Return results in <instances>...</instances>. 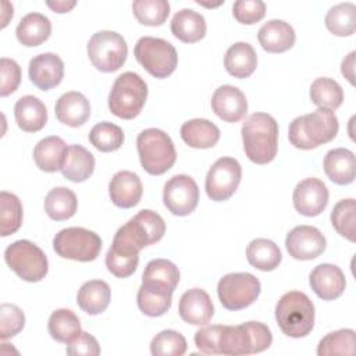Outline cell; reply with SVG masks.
<instances>
[{"label":"cell","instance_id":"6da1fadb","mask_svg":"<svg viewBox=\"0 0 356 356\" xmlns=\"http://www.w3.org/2000/svg\"><path fill=\"white\" fill-rule=\"evenodd\" d=\"M165 234V222L163 217L153 210H140L129 221L121 225L108 250L113 253L135 257L149 245L159 242Z\"/></svg>","mask_w":356,"mask_h":356},{"label":"cell","instance_id":"7a4b0ae2","mask_svg":"<svg viewBox=\"0 0 356 356\" xmlns=\"http://www.w3.org/2000/svg\"><path fill=\"white\" fill-rule=\"evenodd\" d=\"M243 150L254 164L273 161L278 150V124L267 113H253L242 124Z\"/></svg>","mask_w":356,"mask_h":356},{"label":"cell","instance_id":"3957f363","mask_svg":"<svg viewBox=\"0 0 356 356\" xmlns=\"http://www.w3.org/2000/svg\"><path fill=\"white\" fill-rule=\"evenodd\" d=\"M338 117L330 108L318 107L316 111L299 115L289 124V142L300 150L316 149L331 142L338 134Z\"/></svg>","mask_w":356,"mask_h":356},{"label":"cell","instance_id":"277c9868","mask_svg":"<svg viewBox=\"0 0 356 356\" xmlns=\"http://www.w3.org/2000/svg\"><path fill=\"white\" fill-rule=\"evenodd\" d=\"M273 335L260 321H248L239 325H222L218 341V355L239 356L259 353L270 348Z\"/></svg>","mask_w":356,"mask_h":356},{"label":"cell","instance_id":"5b68a950","mask_svg":"<svg viewBox=\"0 0 356 356\" xmlns=\"http://www.w3.org/2000/svg\"><path fill=\"white\" fill-rule=\"evenodd\" d=\"M275 320L286 337L303 338L314 327V305L306 293L289 291L275 306Z\"/></svg>","mask_w":356,"mask_h":356},{"label":"cell","instance_id":"8992f818","mask_svg":"<svg viewBox=\"0 0 356 356\" xmlns=\"http://www.w3.org/2000/svg\"><path fill=\"white\" fill-rule=\"evenodd\" d=\"M136 149L143 170L150 175L167 172L177 160L171 138L159 128L143 129L136 138Z\"/></svg>","mask_w":356,"mask_h":356},{"label":"cell","instance_id":"52a82bcc","mask_svg":"<svg viewBox=\"0 0 356 356\" xmlns=\"http://www.w3.org/2000/svg\"><path fill=\"white\" fill-rule=\"evenodd\" d=\"M147 99V85L136 72H122L115 78L108 93L110 111L122 118L132 120L143 108Z\"/></svg>","mask_w":356,"mask_h":356},{"label":"cell","instance_id":"ba28073f","mask_svg":"<svg viewBox=\"0 0 356 356\" xmlns=\"http://www.w3.org/2000/svg\"><path fill=\"white\" fill-rule=\"evenodd\" d=\"M4 260L19 278L28 282L42 281L49 271L44 252L28 239H19L8 245L4 250Z\"/></svg>","mask_w":356,"mask_h":356},{"label":"cell","instance_id":"9c48e42d","mask_svg":"<svg viewBox=\"0 0 356 356\" xmlns=\"http://www.w3.org/2000/svg\"><path fill=\"white\" fill-rule=\"evenodd\" d=\"M134 54L136 61L150 75L160 79L170 76L178 64L175 47L161 38H140L134 47Z\"/></svg>","mask_w":356,"mask_h":356},{"label":"cell","instance_id":"30bf717a","mask_svg":"<svg viewBox=\"0 0 356 356\" xmlns=\"http://www.w3.org/2000/svg\"><path fill=\"white\" fill-rule=\"evenodd\" d=\"M54 252L76 261H93L102 250L100 236L82 227H70L58 231L53 239Z\"/></svg>","mask_w":356,"mask_h":356},{"label":"cell","instance_id":"8fae6325","mask_svg":"<svg viewBox=\"0 0 356 356\" xmlns=\"http://www.w3.org/2000/svg\"><path fill=\"white\" fill-rule=\"evenodd\" d=\"M86 50L93 67L102 72L120 70L128 56L125 39L114 31H99L93 33Z\"/></svg>","mask_w":356,"mask_h":356},{"label":"cell","instance_id":"7c38bea8","mask_svg":"<svg viewBox=\"0 0 356 356\" xmlns=\"http://www.w3.org/2000/svg\"><path fill=\"white\" fill-rule=\"evenodd\" d=\"M260 281L250 273H229L220 278L217 293L221 305L227 310H242L259 298Z\"/></svg>","mask_w":356,"mask_h":356},{"label":"cell","instance_id":"4fadbf2b","mask_svg":"<svg viewBox=\"0 0 356 356\" xmlns=\"http://www.w3.org/2000/svg\"><path fill=\"white\" fill-rule=\"evenodd\" d=\"M242 178V168L238 160L232 157H220L210 167L206 175V193L214 202L228 200Z\"/></svg>","mask_w":356,"mask_h":356},{"label":"cell","instance_id":"5bb4252c","mask_svg":"<svg viewBox=\"0 0 356 356\" xmlns=\"http://www.w3.org/2000/svg\"><path fill=\"white\" fill-rule=\"evenodd\" d=\"M163 203L174 216H188L197 207L199 186L196 181L185 174L171 177L163 189Z\"/></svg>","mask_w":356,"mask_h":356},{"label":"cell","instance_id":"9a60e30c","mask_svg":"<svg viewBox=\"0 0 356 356\" xmlns=\"http://www.w3.org/2000/svg\"><path fill=\"white\" fill-rule=\"evenodd\" d=\"M325 236L312 225H298L285 238V248L296 260H313L325 250Z\"/></svg>","mask_w":356,"mask_h":356},{"label":"cell","instance_id":"2e32d148","mask_svg":"<svg viewBox=\"0 0 356 356\" xmlns=\"http://www.w3.org/2000/svg\"><path fill=\"white\" fill-rule=\"evenodd\" d=\"M292 200L298 213L306 217H316L328 204V189L321 179L310 177L295 186Z\"/></svg>","mask_w":356,"mask_h":356},{"label":"cell","instance_id":"e0dca14e","mask_svg":"<svg viewBox=\"0 0 356 356\" xmlns=\"http://www.w3.org/2000/svg\"><path fill=\"white\" fill-rule=\"evenodd\" d=\"M28 74L38 89L50 90L63 81L64 63L56 53H42L29 61Z\"/></svg>","mask_w":356,"mask_h":356},{"label":"cell","instance_id":"ac0fdd59","mask_svg":"<svg viewBox=\"0 0 356 356\" xmlns=\"http://www.w3.org/2000/svg\"><path fill=\"white\" fill-rule=\"evenodd\" d=\"M211 108L222 121L238 122L248 113V100L245 93L236 86L222 85L211 96Z\"/></svg>","mask_w":356,"mask_h":356},{"label":"cell","instance_id":"d6986e66","mask_svg":"<svg viewBox=\"0 0 356 356\" xmlns=\"http://www.w3.org/2000/svg\"><path fill=\"white\" fill-rule=\"evenodd\" d=\"M309 284L320 299L334 300L343 293L346 280L338 266L323 263L312 270L309 275Z\"/></svg>","mask_w":356,"mask_h":356},{"label":"cell","instance_id":"ffe728a7","mask_svg":"<svg viewBox=\"0 0 356 356\" xmlns=\"http://www.w3.org/2000/svg\"><path fill=\"white\" fill-rule=\"evenodd\" d=\"M178 313L188 324L206 325L214 314V306L206 291L192 288L182 293L178 305Z\"/></svg>","mask_w":356,"mask_h":356},{"label":"cell","instance_id":"44dd1931","mask_svg":"<svg viewBox=\"0 0 356 356\" xmlns=\"http://www.w3.org/2000/svg\"><path fill=\"white\" fill-rule=\"evenodd\" d=\"M143 186L140 178L132 171H118L108 184V195L111 202L121 209L136 206L142 197Z\"/></svg>","mask_w":356,"mask_h":356},{"label":"cell","instance_id":"7402d4cb","mask_svg":"<svg viewBox=\"0 0 356 356\" xmlns=\"http://www.w3.org/2000/svg\"><path fill=\"white\" fill-rule=\"evenodd\" d=\"M56 117L64 125L78 128L90 117L89 100L81 92H65L58 97L54 106Z\"/></svg>","mask_w":356,"mask_h":356},{"label":"cell","instance_id":"603a6c76","mask_svg":"<svg viewBox=\"0 0 356 356\" xmlns=\"http://www.w3.org/2000/svg\"><path fill=\"white\" fill-rule=\"evenodd\" d=\"M257 39L266 51L284 53L295 44L296 35L293 28L286 21L270 19L260 26Z\"/></svg>","mask_w":356,"mask_h":356},{"label":"cell","instance_id":"cb8c5ba5","mask_svg":"<svg viewBox=\"0 0 356 356\" xmlns=\"http://www.w3.org/2000/svg\"><path fill=\"white\" fill-rule=\"evenodd\" d=\"M136 302L139 310L149 317H159L168 312L172 303V291L156 282H142Z\"/></svg>","mask_w":356,"mask_h":356},{"label":"cell","instance_id":"d4e9b609","mask_svg":"<svg viewBox=\"0 0 356 356\" xmlns=\"http://www.w3.org/2000/svg\"><path fill=\"white\" fill-rule=\"evenodd\" d=\"M17 125L25 132H38L47 122V110L36 96L26 95L17 100L14 106Z\"/></svg>","mask_w":356,"mask_h":356},{"label":"cell","instance_id":"484cf974","mask_svg":"<svg viewBox=\"0 0 356 356\" xmlns=\"http://www.w3.org/2000/svg\"><path fill=\"white\" fill-rule=\"evenodd\" d=\"M323 167L327 177L337 185H348L355 181V154L349 149L337 147L330 150L324 156Z\"/></svg>","mask_w":356,"mask_h":356},{"label":"cell","instance_id":"4316f807","mask_svg":"<svg viewBox=\"0 0 356 356\" xmlns=\"http://www.w3.org/2000/svg\"><path fill=\"white\" fill-rule=\"evenodd\" d=\"M68 152L67 143L60 136H47L39 140L33 149L36 167L44 172L61 171Z\"/></svg>","mask_w":356,"mask_h":356},{"label":"cell","instance_id":"83f0119b","mask_svg":"<svg viewBox=\"0 0 356 356\" xmlns=\"http://www.w3.org/2000/svg\"><path fill=\"white\" fill-rule=\"evenodd\" d=\"M172 35L184 43H195L206 35V21L202 14L192 8L177 11L171 19Z\"/></svg>","mask_w":356,"mask_h":356},{"label":"cell","instance_id":"f1b7e54d","mask_svg":"<svg viewBox=\"0 0 356 356\" xmlns=\"http://www.w3.org/2000/svg\"><path fill=\"white\" fill-rule=\"evenodd\" d=\"M224 67L234 78H248L257 67V54L252 44L236 42L228 47L224 56Z\"/></svg>","mask_w":356,"mask_h":356},{"label":"cell","instance_id":"f546056e","mask_svg":"<svg viewBox=\"0 0 356 356\" xmlns=\"http://www.w3.org/2000/svg\"><path fill=\"white\" fill-rule=\"evenodd\" d=\"M182 140L195 149H209L217 145L220 139L218 127L206 118H193L181 127Z\"/></svg>","mask_w":356,"mask_h":356},{"label":"cell","instance_id":"4dcf8cb0","mask_svg":"<svg viewBox=\"0 0 356 356\" xmlns=\"http://www.w3.org/2000/svg\"><path fill=\"white\" fill-rule=\"evenodd\" d=\"M51 33L50 19L40 13H29L21 18L17 25L15 35L21 44L35 47L49 39Z\"/></svg>","mask_w":356,"mask_h":356},{"label":"cell","instance_id":"1f68e13d","mask_svg":"<svg viewBox=\"0 0 356 356\" xmlns=\"http://www.w3.org/2000/svg\"><path fill=\"white\" fill-rule=\"evenodd\" d=\"M111 289L106 281L90 280L86 281L78 291L76 303L85 313L96 316L103 313L110 303Z\"/></svg>","mask_w":356,"mask_h":356},{"label":"cell","instance_id":"d6a6232c","mask_svg":"<svg viewBox=\"0 0 356 356\" xmlns=\"http://www.w3.org/2000/svg\"><path fill=\"white\" fill-rule=\"evenodd\" d=\"M95 170V157L93 154L81 145L68 146V152L61 167L64 178L72 182L86 181Z\"/></svg>","mask_w":356,"mask_h":356},{"label":"cell","instance_id":"836d02e7","mask_svg":"<svg viewBox=\"0 0 356 356\" xmlns=\"http://www.w3.org/2000/svg\"><path fill=\"white\" fill-rule=\"evenodd\" d=\"M246 259L249 264L257 270L273 271L280 266L282 254L275 242L266 238H257L248 245Z\"/></svg>","mask_w":356,"mask_h":356},{"label":"cell","instance_id":"e575fe53","mask_svg":"<svg viewBox=\"0 0 356 356\" xmlns=\"http://www.w3.org/2000/svg\"><path fill=\"white\" fill-rule=\"evenodd\" d=\"M76 209L78 200L70 188H53L44 197V211L54 221H64L71 218Z\"/></svg>","mask_w":356,"mask_h":356},{"label":"cell","instance_id":"d590c367","mask_svg":"<svg viewBox=\"0 0 356 356\" xmlns=\"http://www.w3.org/2000/svg\"><path fill=\"white\" fill-rule=\"evenodd\" d=\"M47 330L54 341L63 343H68L82 332L78 316L70 309L54 310L49 317Z\"/></svg>","mask_w":356,"mask_h":356},{"label":"cell","instance_id":"8d00e7d4","mask_svg":"<svg viewBox=\"0 0 356 356\" xmlns=\"http://www.w3.org/2000/svg\"><path fill=\"white\" fill-rule=\"evenodd\" d=\"M327 29L335 36H350L356 31V6L339 3L332 6L324 18Z\"/></svg>","mask_w":356,"mask_h":356},{"label":"cell","instance_id":"74e56055","mask_svg":"<svg viewBox=\"0 0 356 356\" xmlns=\"http://www.w3.org/2000/svg\"><path fill=\"white\" fill-rule=\"evenodd\" d=\"M309 93L312 103L323 108L335 110L343 102V90L341 85L327 76L316 78L310 86Z\"/></svg>","mask_w":356,"mask_h":356},{"label":"cell","instance_id":"f35d334b","mask_svg":"<svg viewBox=\"0 0 356 356\" xmlns=\"http://www.w3.org/2000/svg\"><path fill=\"white\" fill-rule=\"evenodd\" d=\"M0 235L15 234L22 224V203L7 191L0 192Z\"/></svg>","mask_w":356,"mask_h":356},{"label":"cell","instance_id":"ab89813d","mask_svg":"<svg viewBox=\"0 0 356 356\" xmlns=\"http://www.w3.org/2000/svg\"><path fill=\"white\" fill-rule=\"evenodd\" d=\"M356 352V335L353 330L342 328L327 334L317 346L318 356L332 355H355Z\"/></svg>","mask_w":356,"mask_h":356},{"label":"cell","instance_id":"60d3db41","mask_svg":"<svg viewBox=\"0 0 356 356\" xmlns=\"http://www.w3.org/2000/svg\"><path fill=\"white\" fill-rule=\"evenodd\" d=\"M334 229L350 242L356 241V202L355 199L339 200L331 211Z\"/></svg>","mask_w":356,"mask_h":356},{"label":"cell","instance_id":"b9f144b4","mask_svg":"<svg viewBox=\"0 0 356 356\" xmlns=\"http://www.w3.org/2000/svg\"><path fill=\"white\" fill-rule=\"evenodd\" d=\"M156 282L167 286L170 291H175L179 282L178 267L167 259L150 260L142 274V282Z\"/></svg>","mask_w":356,"mask_h":356},{"label":"cell","instance_id":"7bdbcfd3","mask_svg":"<svg viewBox=\"0 0 356 356\" xmlns=\"http://www.w3.org/2000/svg\"><path fill=\"white\" fill-rule=\"evenodd\" d=\"M89 142L100 152H115L124 143V132L118 125L103 121L90 129Z\"/></svg>","mask_w":356,"mask_h":356},{"label":"cell","instance_id":"ee69618b","mask_svg":"<svg viewBox=\"0 0 356 356\" xmlns=\"http://www.w3.org/2000/svg\"><path fill=\"white\" fill-rule=\"evenodd\" d=\"M132 11L142 25L160 26L170 14V3L167 0H135Z\"/></svg>","mask_w":356,"mask_h":356},{"label":"cell","instance_id":"f6af8a7d","mask_svg":"<svg viewBox=\"0 0 356 356\" xmlns=\"http://www.w3.org/2000/svg\"><path fill=\"white\" fill-rule=\"evenodd\" d=\"M186 348L185 337L174 330H163L150 342L153 356H182Z\"/></svg>","mask_w":356,"mask_h":356},{"label":"cell","instance_id":"bcb514c9","mask_svg":"<svg viewBox=\"0 0 356 356\" xmlns=\"http://www.w3.org/2000/svg\"><path fill=\"white\" fill-rule=\"evenodd\" d=\"M24 325L25 314L18 306L13 303H3L0 306V338L3 341L21 332Z\"/></svg>","mask_w":356,"mask_h":356},{"label":"cell","instance_id":"7dc6e473","mask_svg":"<svg viewBox=\"0 0 356 356\" xmlns=\"http://www.w3.org/2000/svg\"><path fill=\"white\" fill-rule=\"evenodd\" d=\"M235 19L245 25L259 22L266 15V4L261 0H236L232 6Z\"/></svg>","mask_w":356,"mask_h":356},{"label":"cell","instance_id":"c3c4849f","mask_svg":"<svg viewBox=\"0 0 356 356\" xmlns=\"http://www.w3.org/2000/svg\"><path fill=\"white\" fill-rule=\"evenodd\" d=\"M1 65V85H0V96H8L17 90L21 82V68L17 61L3 57L0 60Z\"/></svg>","mask_w":356,"mask_h":356},{"label":"cell","instance_id":"681fc988","mask_svg":"<svg viewBox=\"0 0 356 356\" xmlns=\"http://www.w3.org/2000/svg\"><path fill=\"white\" fill-rule=\"evenodd\" d=\"M222 325H206L196 331L195 345L203 355H218V341Z\"/></svg>","mask_w":356,"mask_h":356},{"label":"cell","instance_id":"f907efd6","mask_svg":"<svg viewBox=\"0 0 356 356\" xmlns=\"http://www.w3.org/2000/svg\"><path fill=\"white\" fill-rule=\"evenodd\" d=\"M65 352L71 356H97L100 355V345L93 335L82 331L67 343Z\"/></svg>","mask_w":356,"mask_h":356},{"label":"cell","instance_id":"816d5d0a","mask_svg":"<svg viewBox=\"0 0 356 356\" xmlns=\"http://www.w3.org/2000/svg\"><path fill=\"white\" fill-rule=\"evenodd\" d=\"M355 56H356V51H350V53L342 60V64H341V72H342V75H343L352 85H355Z\"/></svg>","mask_w":356,"mask_h":356},{"label":"cell","instance_id":"f5cc1de1","mask_svg":"<svg viewBox=\"0 0 356 356\" xmlns=\"http://www.w3.org/2000/svg\"><path fill=\"white\" fill-rule=\"evenodd\" d=\"M47 7L51 8L54 13H68L71 8L76 6V1H65V0H58V1H46Z\"/></svg>","mask_w":356,"mask_h":356}]
</instances>
